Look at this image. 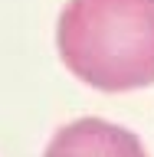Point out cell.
Here are the masks:
<instances>
[{
	"label": "cell",
	"mask_w": 154,
	"mask_h": 157,
	"mask_svg": "<svg viewBox=\"0 0 154 157\" xmlns=\"http://www.w3.org/2000/svg\"><path fill=\"white\" fill-rule=\"evenodd\" d=\"M56 43L69 72L92 88L154 85V0H69Z\"/></svg>",
	"instance_id": "obj_1"
},
{
	"label": "cell",
	"mask_w": 154,
	"mask_h": 157,
	"mask_svg": "<svg viewBox=\"0 0 154 157\" xmlns=\"http://www.w3.org/2000/svg\"><path fill=\"white\" fill-rule=\"evenodd\" d=\"M43 157H148L135 131L102 118H79L59 128Z\"/></svg>",
	"instance_id": "obj_2"
}]
</instances>
